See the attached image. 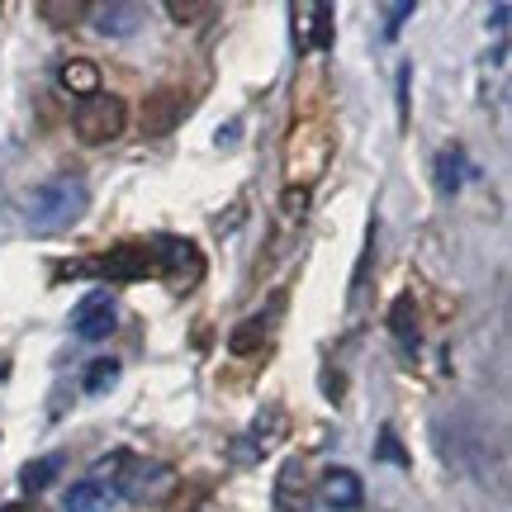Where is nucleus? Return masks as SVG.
<instances>
[{
  "label": "nucleus",
  "mask_w": 512,
  "mask_h": 512,
  "mask_svg": "<svg viewBox=\"0 0 512 512\" xmlns=\"http://www.w3.org/2000/svg\"><path fill=\"white\" fill-rule=\"evenodd\" d=\"M503 24H508V5H494V29L503 34Z\"/></svg>",
  "instance_id": "nucleus-27"
},
{
  "label": "nucleus",
  "mask_w": 512,
  "mask_h": 512,
  "mask_svg": "<svg viewBox=\"0 0 512 512\" xmlns=\"http://www.w3.org/2000/svg\"><path fill=\"white\" fill-rule=\"evenodd\" d=\"M114 384H119V361L114 356H100L86 366V394H110Z\"/></svg>",
  "instance_id": "nucleus-18"
},
{
  "label": "nucleus",
  "mask_w": 512,
  "mask_h": 512,
  "mask_svg": "<svg viewBox=\"0 0 512 512\" xmlns=\"http://www.w3.org/2000/svg\"><path fill=\"white\" fill-rule=\"evenodd\" d=\"M91 209V190L81 176H53L24 195V223L29 233H62Z\"/></svg>",
  "instance_id": "nucleus-1"
},
{
  "label": "nucleus",
  "mask_w": 512,
  "mask_h": 512,
  "mask_svg": "<svg viewBox=\"0 0 512 512\" xmlns=\"http://www.w3.org/2000/svg\"><path fill=\"white\" fill-rule=\"evenodd\" d=\"M0 512H38V508H29V503H5Z\"/></svg>",
  "instance_id": "nucleus-28"
},
{
  "label": "nucleus",
  "mask_w": 512,
  "mask_h": 512,
  "mask_svg": "<svg viewBox=\"0 0 512 512\" xmlns=\"http://www.w3.org/2000/svg\"><path fill=\"white\" fill-rule=\"evenodd\" d=\"M57 81H62V91H72V95L86 100V95L100 91V67H95L91 57H72V62H62Z\"/></svg>",
  "instance_id": "nucleus-13"
},
{
  "label": "nucleus",
  "mask_w": 512,
  "mask_h": 512,
  "mask_svg": "<svg viewBox=\"0 0 512 512\" xmlns=\"http://www.w3.org/2000/svg\"><path fill=\"white\" fill-rule=\"evenodd\" d=\"M342 389H347V380L332 375V370H323V394H328V399H342Z\"/></svg>",
  "instance_id": "nucleus-25"
},
{
  "label": "nucleus",
  "mask_w": 512,
  "mask_h": 512,
  "mask_svg": "<svg viewBox=\"0 0 512 512\" xmlns=\"http://www.w3.org/2000/svg\"><path fill=\"white\" fill-rule=\"evenodd\" d=\"M323 503L337 512L361 508V479L351 475V470H337V465H332L328 475H323Z\"/></svg>",
  "instance_id": "nucleus-11"
},
{
  "label": "nucleus",
  "mask_w": 512,
  "mask_h": 512,
  "mask_svg": "<svg viewBox=\"0 0 512 512\" xmlns=\"http://www.w3.org/2000/svg\"><path fill=\"white\" fill-rule=\"evenodd\" d=\"M437 171H441V190H460V147L441 152V157H437Z\"/></svg>",
  "instance_id": "nucleus-23"
},
{
  "label": "nucleus",
  "mask_w": 512,
  "mask_h": 512,
  "mask_svg": "<svg viewBox=\"0 0 512 512\" xmlns=\"http://www.w3.org/2000/svg\"><path fill=\"white\" fill-rule=\"evenodd\" d=\"M280 209H285L290 219H304V214H309V190H299V185H285V200H280Z\"/></svg>",
  "instance_id": "nucleus-24"
},
{
  "label": "nucleus",
  "mask_w": 512,
  "mask_h": 512,
  "mask_svg": "<svg viewBox=\"0 0 512 512\" xmlns=\"http://www.w3.org/2000/svg\"><path fill=\"white\" fill-rule=\"evenodd\" d=\"M280 432H285V408H280V403H271V408H266V418H256V427H252L256 451H266Z\"/></svg>",
  "instance_id": "nucleus-20"
},
{
  "label": "nucleus",
  "mask_w": 512,
  "mask_h": 512,
  "mask_svg": "<svg viewBox=\"0 0 512 512\" xmlns=\"http://www.w3.org/2000/svg\"><path fill=\"white\" fill-rule=\"evenodd\" d=\"M389 332L399 337L403 347H418V304H413V294H399L389 304Z\"/></svg>",
  "instance_id": "nucleus-14"
},
{
  "label": "nucleus",
  "mask_w": 512,
  "mask_h": 512,
  "mask_svg": "<svg viewBox=\"0 0 512 512\" xmlns=\"http://www.w3.org/2000/svg\"><path fill=\"white\" fill-rule=\"evenodd\" d=\"M152 252H157V275H162L171 290H190V285H200L204 256H200L195 242L162 238V242H152Z\"/></svg>",
  "instance_id": "nucleus-5"
},
{
  "label": "nucleus",
  "mask_w": 512,
  "mask_h": 512,
  "mask_svg": "<svg viewBox=\"0 0 512 512\" xmlns=\"http://www.w3.org/2000/svg\"><path fill=\"white\" fill-rule=\"evenodd\" d=\"M304 508H309V494H304V470H299V460H285L280 484H275V512H304Z\"/></svg>",
  "instance_id": "nucleus-12"
},
{
  "label": "nucleus",
  "mask_w": 512,
  "mask_h": 512,
  "mask_svg": "<svg viewBox=\"0 0 512 512\" xmlns=\"http://www.w3.org/2000/svg\"><path fill=\"white\" fill-rule=\"evenodd\" d=\"M62 275H100V280L128 285V280H147V275H157V252H152L147 242H119V247L105 252L100 261H76V266H62Z\"/></svg>",
  "instance_id": "nucleus-3"
},
{
  "label": "nucleus",
  "mask_w": 512,
  "mask_h": 512,
  "mask_svg": "<svg viewBox=\"0 0 512 512\" xmlns=\"http://www.w3.org/2000/svg\"><path fill=\"white\" fill-rule=\"evenodd\" d=\"M413 0H399V5H384V38H399L403 34V24L413 19Z\"/></svg>",
  "instance_id": "nucleus-21"
},
{
  "label": "nucleus",
  "mask_w": 512,
  "mask_h": 512,
  "mask_svg": "<svg viewBox=\"0 0 512 512\" xmlns=\"http://www.w3.org/2000/svg\"><path fill=\"white\" fill-rule=\"evenodd\" d=\"M375 456L389 460V465H413V456L399 446V437H394V427H384L380 432V446H375Z\"/></svg>",
  "instance_id": "nucleus-22"
},
{
  "label": "nucleus",
  "mask_w": 512,
  "mask_h": 512,
  "mask_svg": "<svg viewBox=\"0 0 512 512\" xmlns=\"http://www.w3.org/2000/svg\"><path fill=\"white\" fill-rule=\"evenodd\" d=\"M114 503V489L105 479H76L67 498H62V508L67 512H105Z\"/></svg>",
  "instance_id": "nucleus-10"
},
{
  "label": "nucleus",
  "mask_w": 512,
  "mask_h": 512,
  "mask_svg": "<svg viewBox=\"0 0 512 512\" xmlns=\"http://www.w3.org/2000/svg\"><path fill=\"white\" fill-rule=\"evenodd\" d=\"M91 19L105 38H128L138 24H143V5H95Z\"/></svg>",
  "instance_id": "nucleus-9"
},
{
  "label": "nucleus",
  "mask_w": 512,
  "mask_h": 512,
  "mask_svg": "<svg viewBox=\"0 0 512 512\" xmlns=\"http://www.w3.org/2000/svg\"><path fill=\"white\" fill-rule=\"evenodd\" d=\"M72 128H76V138L91 143V147L95 143H114V138L128 128V100L124 95H105V91L86 95L72 114Z\"/></svg>",
  "instance_id": "nucleus-4"
},
{
  "label": "nucleus",
  "mask_w": 512,
  "mask_h": 512,
  "mask_svg": "<svg viewBox=\"0 0 512 512\" xmlns=\"http://www.w3.org/2000/svg\"><path fill=\"white\" fill-rule=\"evenodd\" d=\"M5 375H10V361H5V356H0V384H5Z\"/></svg>",
  "instance_id": "nucleus-29"
},
{
  "label": "nucleus",
  "mask_w": 512,
  "mask_h": 512,
  "mask_svg": "<svg viewBox=\"0 0 512 512\" xmlns=\"http://www.w3.org/2000/svg\"><path fill=\"white\" fill-rule=\"evenodd\" d=\"M181 114H185V95L181 91H152L143 100V114H138V124H143V138H166L171 128L181 124Z\"/></svg>",
  "instance_id": "nucleus-7"
},
{
  "label": "nucleus",
  "mask_w": 512,
  "mask_h": 512,
  "mask_svg": "<svg viewBox=\"0 0 512 512\" xmlns=\"http://www.w3.org/2000/svg\"><path fill=\"white\" fill-rule=\"evenodd\" d=\"M261 342H266V318H247V323H238L228 332V351L233 356H252Z\"/></svg>",
  "instance_id": "nucleus-17"
},
{
  "label": "nucleus",
  "mask_w": 512,
  "mask_h": 512,
  "mask_svg": "<svg viewBox=\"0 0 512 512\" xmlns=\"http://www.w3.org/2000/svg\"><path fill=\"white\" fill-rule=\"evenodd\" d=\"M399 124H408V67L399 72Z\"/></svg>",
  "instance_id": "nucleus-26"
},
{
  "label": "nucleus",
  "mask_w": 512,
  "mask_h": 512,
  "mask_svg": "<svg viewBox=\"0 0 512 512\" xmlns=\"http://www.w3.org/2000/svg\"><path fill=\"white\" fill-rule=\"evenodd\" d=\"M332 162V133L328 124H318V119H304V124L290 128V138H285V181L299 185V190H309Z\"/></svg>",
  "instance_id": "nucleus-2"
},
{
  "label": "nucleus",
  "mask_w": 512,
  "mask_h": 512,
  "mask_svg": "<svg viewBox=\"0 0 512 512\" xmlns=\"http://www.w3.org/2000/svg\"><path fill=\"white\" fill-rule=\"evenodd\" d=\"M166 15L176 24H200V19L219 15V5H209V0H166Z\"/></svg>",
  "instance_id": "nucleus-19"
},
{
  "label": "nucleus",
  "mask_w": 512,
  "mask_h": 512,
  "mask_svg": "<svg viewBox=\"0 0 512 512\" xmlns=\"http://www.w3.org/2000/svg\"><path fill=\"white\" fill-rule=\"evenodd\" d=\"M86 15H91V5H81V0H43V5H38V19H48L57 29H72V24H81Z\"/></svg>",
  "instance_id": "nucleus-16"
},
{
  "label": "nucleus",
  "mask_w": 512,
  "mask_h": 512,
  "mask_svg": "<svg viewBox=\"0 0 512 512\" xmlns=\"http://www.w3.org/2000/svg\"><path fill=\"white\" fill-rule=\"evenodd\" d=\"M114 323H119V309H114V299H110L105 290L86 294V299L76 304V313H72L76 337H86V342H100V337H110Z\"/></svg>",
  "instance_id": "nucleus-6"
},
{
  "label": "nucleus",
  "mask_w": 512,
  "mask_h": 512,
  "mask_svg": "<svg viewBox=\"0 0 512 512\" xmlns=\"http://www.w3.org/2000/svg\"><path fill=\"white\" fill-rule=\"evenodd\" d=\"M294 15L309 19V24H304V38H299V29H294V38H299V53H304V48L328 53V48H332V5H294Z\"/></svg>",
  "instance_id": "nucleus-8"
},
{
  "label": "nucleus",
  "mask_w": 512,
  "mask_h": 512,
  "mask_svg": "<svg viewBox=\"0 0 512 512\" xmlns=\"http://www.w3.org/2000/svg\"><path fill=\"white\" fill-rule=\"evenodd\" d=\"M57 475H62V456H43V460H29V465L19 470V484H24L29 494H43Z\"/></svg>",
  "instance_id": "nucleus-15"
}]
</instances>
